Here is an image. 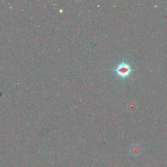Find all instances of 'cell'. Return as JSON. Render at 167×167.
<instances>
[{
    "label": "cell",
    "mask_w": 167,
    "mask_h": 167,
    "mask_svg": "<svg viewBox=\"0 0 167 167\" xmlns=\"http://www.w3.org/2000/svg\"><path fill=\"white\" fill-rule=\"evenodd\" d=\"M114 71L116 75L121 77L123 81L129 77L133 71L131 66L125 61L120 63Z\"/></svg>",
    "instance_id": "obj_1"
}]
</instances>
